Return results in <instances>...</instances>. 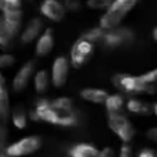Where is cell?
I'll list each match as a JSON object with an SVG mask.
<instances>
[{"label": "cell", "instance_id": "cell-1", "mask_svg": "<svg viewBox=\"0 0 157 157\" xmlns=\"http://www.w3.org/2000/svg\"><path fill=\"white\" fill-rule=\"evenodd\" d=\"M156 78L157 69L146 72L139 76L134 75H123L117 73L112 77V83L117 90L125 94H150L156 92Z\"/></svg>", "mask_w": 157, "mask_h": 157}, {"label": "cell", "instance_id": "cell-2", "mask_svg": "<svg viewBox=\"0 0 157 157\" xmlns=\"http://www.w3.org/2000/svg\"><path fill=\"white\" fill-rule=\"evenodd\" d=\"M138 0H112L105 10V14L99 19V26L102 29H112L120 26L130 11L136 6Z\"/></svg>", "mask_w": 157, "mask_h": 157}, {"label": "cell", "instance_id": "cell-3", "mask_svg": "<svg viewBox=\"0 0 157 157\" xmlns=\"http://www.w3.org/2000/svg\"><path fill=\"white\" fill-rule=\"evenodd\" d=\"M108 125L112 131L117 135V138L121 142H130L132 141V138L135 136L136 131L134 128L132 123L124 117L121 113L120 114H109L108 119Z\"/></svg>", "mask_w": 157, "mask_h": 157}, {"label": "cell", "instance_id": "cell-4", "mask_svg": "<svg viewBox=\"0 0 157 157\" xmlns=\"http://www.w3.org/2000/svg\"><path fill=\"white\" fill-rule=\"evenodd\" d=\"M94 50H95V44L80 36V39H77V40L75 41V44L72 46L71 65L76 69L81 68V66L92 57Z\"/></svg>", "mask_w": 157, "mask_h": 157}, {"label": "cell", "instance_id": "cell-5", "mask_svg": "<svg viewBox=\"0 0 157 157\" xmlns=\"http://www.w3.org/2000/svg\"><path fill=\"white\" fill-rule=\"evenodd\" d=\"M41 146V139L39 136H26V138L19 139L18 142H14L11 145H7L4 150V155L10 157H19L28 156L37 152Z\"/></svg>", "mask_w": 157, "mask_h": 157}, {"label": "cell", "instance_id": "cell-6", "mask_svg": "<svg viewBox=\"0 0 157 157\" xmlns=\"http://www.w3.org/2000/svg\"><path fill=\"white\" fill-rule=\"evenodd\" d=\"M132 39L134 35L131 30L116 26L112 29H105L101 43L110 47V48H117L123 44H128L130 41H132Z\"/></svg>", "mask_w": 157, "mask_h": 157}, {"label": "cell", "instance_id": "cell-7", "mask_svg": "<svg viewBox=\"0 0 157 157\" xmlns=\"http://www.w3.org/2000/svg\"><path fill=\"white\" fill-rule=\"evenodd\" d=\"M69 68H71V63L66 57L55 58L51 68V83L54 84V87L65 86L69 76Z\"/></svg>", "mask_w": 157, "mask_h": 157}, {"label": "cell", "instance_id": "cell-8", "mask_svg": "<svg viewBox=\"0 0 157 157\" xmlns=\"http://www.w3.org/2000/svg\"><path fill=\"white\" fill-rule=\"evenodd\" d=\"M40 11L44 17L55 22L62 21L66 14V8L61 0H43L40 6Z\"/></svg>", "mask_w": 157, "mask_h": 157}, {"label": "cell", "instance_id": "cell-9", "mask_svg": "<svg viewBox=\"0 0 157 157\" xmlns=\"http://www.w3.org/2000/svg\"><path fill=\"white\" fill-rule=\"evenodd\" d=\"M33 71H35V61H28L18 72H17L15 77L13 80V88L17 92L24 91L25 88L29 84V80L33 75Z\"/></svg>", "mask_w": 157, "mask_h": 157}, {"label": "cell", "instance_id": "cell-10", "mask_svg": "<svg viewBox=\"0 0 157 157\" xmlns=\"http://www.w3.org/2000/svg\"><path fill=\"white\" fill-rule=\"evenodd\" d=\"M35 113H36V116H37L39 120L57 125V123H58V112L51 106L50 101L39 99L37 103H36Z\"/></svg>", "mask_w": 157, "mask_h": 157}, {"label": "cell", "instance_id": "cell-11", "mask_svg": "<svg viewBox=\"0 0 157 157\" xmlns=\"http://www.w3.org/2000/svg\"><path fill=\"white\" fill-rule=\"evenodd\" d=\"M52 48H54V33L51 28H47L43 33L37 36L35 52L37 57H46L52 51Z\"/></svg>", "mask_w": 157, "mask_h": 157}, {"label": "cell", "instance_id": "cell-12", "mask_svg": "<svg viewBox=\"0 0 157 157\" xmlns=\"http://www.w3.org/2000/svg\"><path fill=\"white\" fill-rule=\"evenodd\" d=\"M2 18L4 22L6 28L8 29V32L15 37L19 33L22 24V10H14V11H6L2 13Z\"/></svg>", "mask_w": 157, "mask_h": 157}, {"label": "cell", "instance_id": "cell-13", "mask_svg": "<svg viewBox=\"0 0 157 157\" xmlns=\"http://www.w3.org/2000/svg\"><path fill=\"white\" fill-rule=\"evenodd\" d=\"M41 29H43V21H41L40 18H33L32 21H29V24L26 25L24 32L21 33V40L24 41V43H32L41 33Z\"/></svg>", "mask_w": 157, "mask_h": 157}, {"label": "cell", "instance_id": "cell-14", "mask_svg": "<svg viewBox=\"0 0 157 157\" xmlns=\"http://www.w3.org/2000/svg\"><path fill=\"white\" fill-rule=\"evenodd\" d=\"M109 92L106 90L102 88H83L80 91V97L83 98L84 101L91 103H97V105H101V103L105 102L106 97H108Z\"/></svg>", "mask_w": 157, "mask_h": 157}, {"label": "cell", "instance_id": "cell-15", "mask_svg": "<svg viewBox=\"0 0 157 157\" xmlns=\"http://www.w3.org/2000/svg\"><path fill=\"white\" fill-rule=\"evenodd\" d=\"M69 155L72 157H98L99 149L91 144H77L69 150Z\"/></svg>", "mask_w": 157, "mask_h": 157}, {"label": "cell", "instance_id": "cell-16", "mask_svg": "<svg viewBox=\"0 0 157 157\" xmlns=\"http://www.w3.org/2000/svg\"><path fill=\"white\" fill-rule=\"evenodd\" d=\"M105 106L106 110L109 112V114H120L123 113V109H124V98L119 94H108L105 99Z\"/></svg>", "mask_w": 157, "mask_h": 157}, {"label": "cell", "instance_id": "cell-17", "mask_svg": "<svg viewBox=\"0 0 157 157\" xmlns=\"http://www.w3.org/2000/svg\"><path fill=\"white\" fill-rule=\"evenodd\" d=\"M127 109L131 112V113L141 114V116L153 113V112L150 110V106L147 105L146 102H144V101H141V99H136V98H131V99L128 101L127 102Z\"/></svg>", "mask_w": 157, "mask_h": 157}, {"label": "cell", "instance_id": "cell-18", "mask_svg": "<svg viewBox=\"0 0 157 157\" xmlns=\"http://www.w3.org/2000/svg\"><path fill=\"white\" fill-rule=\"evenodd\" d=\"M33 84H35V90L39 94L46 92L50 86V76H48V73H47V71L41 69V71L36 72L35 77H33Z\"/></svg>", "mask_w": 157, "mask_h": 157}, {"label": "cell", "instance_id": "cell-19", "mask_svg": "<svg viewBox=\"0 0 157 157\" xmlns=\"http://www.w3.org/2000/svg\"><path fill=\"white\" fill-rule=\"evenodd\" d=\"M14 36L8 32V29L6 28L4 22H3V18L0 15V48L2 50H8L13 44Z\"/></svg>", "mask_w": 157, "mask_h": 157}, {"label": "cell", "instance_id": "cell-20", "mask_svg": "<svg viewBox=\"0 0 157 157\" xmlns=\"http://www.w3.org/2000/svg\"><path fill=\"white\" fill-rule=\"evenodd\" d=\"M51 106L58 112V113H66V112H72V99L66 97L57 98L54 101H50Z\"/></svg>", "mask_w": 157, "mask_h": 157}, {"label": "cell", "instance_id": "cell-21", "mask_svg": "<svg viewBox=\"0 0 157 157\" xmlns=\"http://www.w3.org/2000/svg\"><path fill=\"white\" fill-rule=\"evenodd\" d=\"M103 32H105V29H102V28L99 26V28H95V29L88 30V32L84 33L81 37L87 39V40H90L91 43H94V44H98V43H101V40H102Z\"/></svg>", "mask_w": 157, "mask_h": 157}, {"label": "cell", "instance_id": "cell-22", "mask_svg": "<svg viewBox=\"0 0 157 157\" xmlns=\"http://www.w3.org/2000/svg\"><path fill=\"white\" fill-rule=\"evenodd\" d=\"M21 7H22V0H0V11L2 13L21 10Z\"/></svg>", "mask_w": 157, "mask_h": 157}, {"label": "cell", "instance_id": "cell-23", "mask_svg": "<svg viewBox=\"0 0 157 157\" xmlns=\"http://www.w3.org/2000/svg\"><path fill=\"white\" fill-rule=\"evenodd\" d=\"M13 124L15 125L18 130H24L26 128L28 124V117L22 110H15L13 113Z\"/></svg>", "mask_w": 157, "mask_h": 157}, {"label": "cell", "instance_id": "cell-24", "mask_svg": "<svg viewBox=\"0 0 157 157\" xmlns=\"http://www.w3.org/2000/svg\"><path fill=\"white\" fill-rule=\"evenodd\" d=\"M7 145H8V131L7 127H6V123L0 121V153H4Z\"/></svg>", "mask_w": 157, "mask_h": 157}, {"label": "cell", "instance_id": "cell-25", "mask_svg": "<svg viewBox=\"0 0 157 157\" xmlns=\"http://www.w3.org/2000/svg\"><path fill=\"white\" fill-rule=\"evenodd\" d=\"M112 0H87V7L91 10H106Z\"/></svg>", "mask_w": 157, "mask_h": 157}, {"label": "cell", "instance_id": "cell-26", "mask_svg": "<svg viewBox=\"0 0 157 157\" xmlns=\"http://www.w3.org/2000/svg\"><path fill=\"white\" fill-rule=\"evenodd\" d=\"M10 117V103L8 99H0V121L7 123Z\"/></svg>", "mask_w": 157, "mask_h": 157}, {"label": "cell", "instance_id": "cell-27", "mask_svg": "<svg viewBox=\"0 0 157 157\" xmlns=\"http://www.w3.org/2000/svg\"><path fill=\"white\" fill-rule=\"evenodd\" d=\"M15 63V58L11 54H0V69L10 68Z\"/></svg>", "mask_w": 157, "mask_h": 157}, {"label": "cell", "instance_id": "cell-28", "mask_svg": "<svg viewBox=\"0 0 157 157\" xmlns=\"http://www.w3.org/2000/svg\"><path fill=\"white\" fill-rule=\"evenodd\" d=\"M63 6H65L66 10H71V11H77L81 8V3L78 0H63Z\"/></svg>", "mask_w": 157, "mask_h": 157}, {"label": "cell", "instance_id": "cell-29", "mask_svg": "<svg viewBox=\"0 0 157 157\" xmlns=\"http://www.w3.org/2000/svg\"><path fill=\"white\" fill-rule=\"evenodd\" d=\"M0 99H8V91L6 87V78L0 73Z\"/></svg>", "mask_w": 157, "mask_h": 157}, {"label": "cell", "instance_id": "cell-30", "mask_svg": "<svg viewBox=\"0 0 157 157\" xmlns=\"http://www.w3.org/2000/svg\"><path fill=\"white\" fill-rule=\"evenodd\" d=\"M132 150H131V146L127 145V142H123V146L120 147V156L121 157H130Z\"/></svg>", "mask_w": 157, "mask_h": 157}, {"label": "cell", "instance_id": "cell-31", "mask_svg": "<svg viewBox=\"0 0 157 157\" xmlns=\"http://www.w3.org/2000/svg\"><path fill=\"white\" fill-rule=\"evenodd\" d=\"M113 156H114V150L112 149V147L106 146L105 149L99 150V156L98 157H113Z\"/></svg>", "mask_w": 157, "mask_h": 157}, {"label": "cell", "instance_id": "cell-32", "mask_svg": "<svg viewBox=\"0 0 157 157\" xmlns=\"http://www.w3.org/2000/svg\"><path fill=\"white\" fill-rule=\"evenodd\" d=\"M146 136H147V139H150V141L157 142V128L156 127H152L146 132Z\"/></svg>", "mask_w": 157, "mask_h": 157}, {"label": "cell", "instance_id": "cell-33", "mask_svg": "<svg viewBox=\"0 0 157 157\" xmlns=\"http://www.w3.org/2000/svg\"><path fill=\"white\" fill-rule=\"evenodd\" d=\"M139 157H155V152L150 149H142L139 152Z\"/></svg>", "mask_w": 157, "mask_h": 157}, {"label": "cell", "instance_id": "cell-34", "mask_svg": "<svg viewBox=\"0 0 157 157\" xmlns=\"http://www.w3.org/2000/svg\"><path fill=\"white\" fill-rule=\"evenodd\" d=\"M153 40H157V28H155V29H153Z\"/></svg>", "mask_w": 157, "mask_h": 157}]
</instances>
